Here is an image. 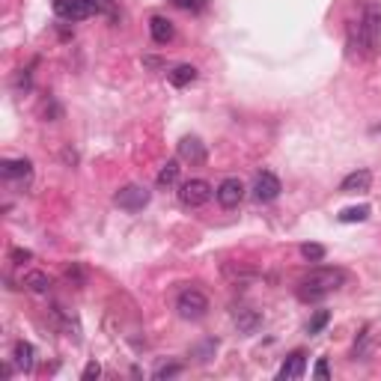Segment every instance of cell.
<instances>
[{
	"label": "cell",
	"mask_w": 381,
	"mask_h": 381,
	"mask_svg": "<svg viewBox=\"0 0 381 381\" xmlns=\"http://www.w3.org/2000/svg\"><path fill=\"white\" fill-rule=\"evenodd\" d=\"M179 170H182V167H179V161H167V164L158 170V179H155L158 188H170V185H176V182H179Z\"/></svg>",
	"instance_id": "ac0fdd59"
},
{
	"label": "cell",
	"mask_w": 381,
	"mask_h": 381,
	"mask_svg": "<svg viewBox=\"0 0 381 381\" xmlns=\"http://www.w3.org/2000/svg\"><path fill=\"white\" fill-rule=\"evenodd\" d=\"M176 313L185 322H199L208 313V298L199 289H185L176 298Z\"/></svg>",
	"instance_id": "3957f363"
},
{
	"label": "cell",
	"mask_w": 381,
	"mask_h": 381,
	"mask_svg": "<svg viewBox=\"0 0 381 381\" xmlns=\"http://www.w3.org/2000/svg\"><path fill=\"white\" fill-rule=\"evenodd\" d=\"M24 289L33 295H48L51 292V277L45 271H27L24 274Z\"/></svg>",
	"instance_id": "9a60e30c"
},
{
	"label": "cell",
	"mask_w": 381,
	"mask_h": 381,
	"mask_svg": "<svg viewBox=\"0 0 381 381\" xmlns=\"http://www.w3.org/2000/svg\"><path fill=\"white\" fill-rule=\"evenodd\" d=\"M215 197H217V203H221L224 208H235V206L244 199V185H242V179H235V176L224 179V182L215 188Z\"/></svg>",
	"instance_id": "ba28073f"
},
{
	"label": "cell",
	"mask_w": 381,
	"mask_h": 381,
	"mask_svg": "<svg viewBox=\"0 0 381 381\" xmlns=\"http://www.w3.org/2000/svg\"><path fill=\"white\" fill-rule=\"evenodd\" d=\"M304 369H307V355H304V351H292V355L283 360L277 378L280 381H295V378L304 375Z\"/></svg>",
	"instance_id": "8fae6325"
},
{
	"label": "cell",
	"mask_w": 381,
	"mask_h": 381,
	"mask_svg": "<svg viewBox=\"0 0 381 381\" xmlns=\"http://www.w3.org/2000/svg\"><path fill=\"white\" fill-rule=\"evenodd\" d=\"M328 322H331V313H328V310H319L316 316L310 319V325H307V333H310V337H313V333H322V328H325Z\"/></svg>",
	"instance_id": "7402d4cb"
},
{
	"label": "cell",
	"mask_w": 381,
	"mask_h": 381,
	"mask_svg": "<svg viewBox=\"0 0 381 381\" xmlns=\"http://www.w3.org/2000/svg\"><path fill=\"white\" fill-rule=\"evenodd\" d=\"M369 217V206H351L340 212V224H360Z\"/></svg>",
	"instance_id": "ffe728a7"
},
{
	"label": "cell",
	"mask_w": 381,
	"mask_h": 381,
	"mask_svg": "<svg viewBox=\"0 0 381 381\" xmlns=\"http://www.w3.org/2000/svg\"><path fill=\"white\" fill-rule=\"evenodd\" d=\"M325 247H322V244H301V256H304V260H307V262H322V260H325Z\"/></svg>",
	"instance_id": "44dd1931"
},
{
	"label": "cell",
	"mask_w": 381,
	"mask_h": 381,
	"mask_svg": "<svg viewBox=\"0 0 381 381\" xmlns=\"http://www.w3.org/2000/svg\"><path fill=\"white\" fill-rule=\"evenodd\" d=\"M280 190H283L280 179L274 176V173H268V170H262V173L256 176V182H253V197L260 199V203H274V199L280 197Z\"/></svg>",
	"instance_id": "52a82bcc"
},
{
	"label": "cell",
	"mask_w": 381,
	"mask_h": 381,
	"mask_svg": "<svg viewBox=\"0 0 381 381\" xmlns=\"http://www.w3.org/2000/svg\"><path fill=\"white\" fill-rule=\"evenodd\" d=\"M101 375V367L95 364V360H90L87 367H84V381H92V378H99Z\"/></svg>",
	"instance_id": "4316f807"
},
{
	"label": "cell",
	"mask_w": 381,
	"mask_h": 381,
	"mask_svg": "<svg viewBox=\"0 0 381 381\" xmlns=\"http://www.w3.org/2000/svg\"><path fill=\"white\" fill-rule=\"evenodd\" d=\"M179 158L188 161L190 167L206 164V143L199 137H182L179 140Z\"/></svg>",
	"instance_id": "9c48e42d"
},
{
	"label": "cell",
	"mask_w": 381,
	"mask_h": 381,
	"mask_svg": "<svg viewBox=\"0 0 381 381\" xmlns=\"http://www.w3.org/2000/svg\"><path fill=\"white\" fill-rule=\"evenodd\" d=\"M313 375H316V378H331V369H328V360H325V358H322L319 364H316V369H313Z\"/></svg>",
	"instance_id": "83f0119b"
},
{
	"label": "cell",
	"mask_w": 381,
	"mask_h": 381,
	"mask_svg": "<svg viewBox=\"0 0 381 381\" xmlns=\"http://www.w3.org/2000/svg\"><path fill=\"white\" fill-rule=\"evenodd\" d=\"M235 325H238V331H242V333H253L256 328L262 325V316L256 310H238L235 313Z\"/></svg>",
	"instance_id": "e0dca14e"
},
{
	"label": "cell",
	"mask_w": 381,
	"mask_h": 381,
	"mask_svg": "<svg viewBox=\"0 0 381 381\" xmlns=\"http://www.w3.org/2000/svg\"><path fill=\"white\" fill-rule=\"evenodd\" d=\"M12 364L21 369V373H30L33 364H36V349L30 346L27 340H18L15 349H12Z\"/></svg>",
	"instance_id": "5bb4252c"
},
{
	"label": "cell",
	"mask_w": 381,
	"mask_h": 381,
	"mask_svg": "<svg viewBox=\"0 0 381 381\" xmlns=\"http://www.w3.org/2000/svg\"><path fill=\"white\" fill-rule=\"evenodd\" d=\"M179 373H182V364H164V367H158L155 373H152V378H155V381H164V378H176Z\"/></svg>",
	"instance_id": "603a6c76"
},
{
	"label": "cell",
	"mask_w": 381,
	"mask_h": 381,
	"mask_svg": "<svg viewBox=\"0 0 381 381\" xmlns=\"http://www.w3.org/2000/svg\"><path fill=\"white\" fill-rule=\"evenodd\" d=\"M360 33H364L367 57H373L381 45V3L378 0H367L364 15H360Z\"/></svg>",
	"instance_id": "7a4b0ae2"
},
{
	"label": "cell",
	"mask_w": 381,
	"mask_h": 381,
	"mask_svg": "<svg viewBox=\"0 0 381 381\" xmlns=\"http://www.w3.org/2000/svg\"><path fill=\"white\" fill-rule=\"evenodd\" d=\"M373 185V173L369 170H355L340 182V194H367Z\"/></svg>",
	"instance_id": "30bf717a"
},
{
	"label": "cell",
	"mask_w": 381,
	"mask_h": 381,
	"mask_svg": "<svg viewBox=\"0 0 381 381\" xmlns=\"http://www.w3.org/2000/svg\"><path fill=\"white\" fill-rule=\"evenodd\" d=\"M215 194V188L206 182V179H188V182L179 188V199H182V206L188 208H199V206H206L208 199H212Z\"/></svg>",
	"instance_id": "277c9868"
},
{
	"label": "cell",
	"mask_w": 381,
	"mask_h": 381,
	"mask_svg": "<svg viewBox=\"0 0 381 381\" xmlns=\"http://www.w3.org/2000/svg\"><path fill=\"white\" fill-rule=\"evenodd\" d=\"M170 3L179 6V9H188V12H197V9L206 6V0H170Z\"/></svg>",
	"instance_id": "cb8c5ba5"
},
{
	"label": "cell",
	"mask_w": 381,
	"mask_h": 381,
	"mask_svg": "<svg viewBox=\"0 0 381 381\" xmlns=\"http://www.w3.org/2000/svg\"><path fill=\"white\" fill-rule=\"evenodd\" d=\"M9 260H12L15 265H24V262H30V260H33V253H30V251H21V247H15Z\"/></svg>",
	"instance_id": "484cf974"
},
{
	"label": "cell",
	"mask_w": 381,
	"mask_h": 381,
	"mask_svg": "<svg viewBox=\"0 0 381 381\" xmlns=\"http://www.w3.org/2000/svg\"><path fill=\"white\" fill-rule=\"evenodd\" d=\"M215 351H217V340H203V342H197V346L190 349V355H194L199 364H208V360L215 358Z\"/></svg>",
	"instance_id": "d6986e66"
},
{
	"label": "cell",
	"mask_w": 381,
	"mask_h": 381,
	"mask_svg": "<svg viewBox=\"0 0 381 381\" xmlns=\"http://www.w3.org/2000/svg\"><path fill=\"white\" fill-rule=\"evenodd\" d=\"M149 188L143 185H126L117 190V197H113V203H117L122 212H140V208L149 206Z\"/></svg>",
	"instance_id": "5b68a950"
},
{
	"label": "cell",
	"mask_w": 381,
	"mask_h": 381,
	"mask_svg": "<svg viewBox=\"0 0 381 381\" xmlns=\"http://www.w3.org/2000/svg\"><path fill=\"white\" fill-rule=\"evenodd\" d=\"M346 283V271L342 268H313L298 280V298L301 301H319L325 295L337 292Z\"/></svg>",
	"instance_id": "6da1fadb"
},
{
	"label": "cell",
	"mask_w": 381,
	"mask_h": 381,
	"mask_svg": "<svg viewBox=\"0 0 381 381\" xmlns=\"http://www.w3.org/2000/svg\"><path fill=\"white\" fill-rule=\"evenodd\" d=\"M149 33H152V39H155L158 45H167V42H173L176 27H173V21H170V18H164V15H152Z\"/></svg>",
	"instance_id": "4fadbf2b"
},
{
	"label": "cell",
	"mask_w": 381,
	"mask_h": 381,
	"mask_svg": "<svg viewBox=\"0 0 381 381\" xmlns=\"http://www.w3.org/2000/svg\"><path fill=\"white\" fill-rule=\"evenodd\" d=\"M57 18H63V21H84V18L92 15V9L87 0H51Z\"/></svg>",
	"instance_id": "8992f818"
},
{
	"label": "cell",
	"mask_w": 381,
	"mask_h": 381,
	"mask_svg": "<svg viewBox=\"0 0 381 381\" xmlns=\"http://www.w3.org/2000/svg\"><path fill=\"white\" fill-rule=\"evenodd\" d=\"M90 9H92V15H101V12H110L113 9V0H87Z\"/></svg>",
	"instance_id": "d4e9b609"
},
{
	"label": "cell",
	"mask_w": 381,
	"mask_h": 381,
	"mask_svg": "<svg viewBox=\"0 0 381 381\" xmlns=\"http://www.w3.org/2000/svg\"><path fill=\"white\" fill-rule=\"evenodd\" d=\"M197 81V69L190 63H182V66H176L173 72H170V84H173V87H188V84H194Z\"/></svg>",
	"instance_id": "2e32d148"
},
{
	"label": "cell",
	"mask_w": 381,
	"mask_h": 381,
	"mask_svg": "<svg viewBox=\"0 0 381 381\" xmlns=\"http://www.w3.org/2000/svg\"><path fill=\"white\" fill-rule=\"evenodd\" d=\"M30 176H33V164L27 158L3 161V179H9V182H27Z\"/></svg>",
	"instance_id": "7c38bea8"
},
{
	"label": "cell",
	"mask_w": 381,
	"mask_h": 381,
	"mask_svg": "<svg viewBox=\"0 0 381 381\" xmlns=\"http://www.w3.org/2000/svg\"><path fill=\"white\" fill-rule=\"evenodd\" d=\"M66 277H69V280H78V283H84V274H81V268H78V265H72V268L66 271Z\"/></svg>",
	"instance_id": "f1b7e54d"
}]
</instances>
